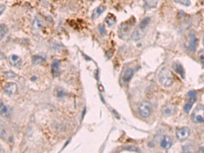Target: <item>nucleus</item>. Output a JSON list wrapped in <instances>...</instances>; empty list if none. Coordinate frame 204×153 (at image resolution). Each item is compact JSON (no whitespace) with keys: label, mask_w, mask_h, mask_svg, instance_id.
<instances>
[{"label":"nucleus","mask_w":204,"mask_h":153,"mask_svg":"<svg viewBox=\"0 0 204 153\" xmlns=\"http://www.w3.org/2000/svg\"><path fill=\"white\" fill-rule=\"evenodd\" d=\"M158 80L162 86L165 88H169L173 85V76L172 71L168 68H163L159 71L158 75Z\"/></svg>","instance_id":"1"},{"label":"nucleus","mask_w":204,"mask_h":153,"mask_svg":"<svg viewBox=\"0 0 204 153\" xmlns=\"http://www.w3.org/2000/svg\"><path fill=\"white\" fill-rule=\"evenodd\" d=\"M191 119L195 123L204 122V105H199L191 114Z\"/></svg>","instance_id":"2"},{"label":"nucleus","mask_w":204,"mask_h":153,"mask_svg":"<svg viewBox=\"0 0 204 153\" xmlns=\"http://www.w3.org/2000/svg\"><path fill=\"white\" fill-rule=\"evenodd\" d=\"M152 106L147 101H142L138 106V112L143 118H148L152 113Z\"/></svg>","instance_id":"3"},{"label":"nucleus","mask_w":204,"mask_h":153,"mask_svg":"<svg viewBox=\"0 0 204 153\" xmlns=\"http://www.w3.org/2000/svg\"><path fill=\"white\" fill-rule=\"evenodd\" d=\"M197 99V93L195 91H190L187 93V101L184 106V110L186 113H189L192 109L193 104Z\"/></svg>","instance_id":"4"},{"label":"nucleus","mask_w":204,"mask_h":153,"mask_svg":"<svg viewBox=\"0 0 204 153\" xmlns=\"http://www.w3.org/2000/svg\"><path fill=\"white\" fill-rule=\"evenodd\" d=\"M131 31V25L129 22H124L120 25L118 28V36L121 39H125L129 34Z\"/></svg>","instance_id":"5"},{"label":"nucleus","mask_w":204,"mask_h":153,"mask_svg":"<svg viewBox=\"0 0 204 153\" xmlns=\"http://www.w3.org/2000/svg\"><path fill=\"white\" fill-rule=\"evenodd\" d=\"M190 129H188V127H183L177 129L176 133H175V136H176V138L178 140L182 141V140H184L188 138V137L190 136Z\"/></svg>","instance_id":"6"},{"label":"nucleus","mask_w":204,"mask_h":153,"mask_svg":"<svg viewBox=\"0 0 204 153\" xmlns=\"http://www.w3.org/2000/svg\"><path fill=\"white\" fill-rule=\"evenodd\" d=\"M133 75V70L131 68H127L123 71V74L120 78V82L123 85H126L132 78Z\"/></svg>","instance_id":"7"},{"label":"nucleus","mask_w":204,"mask_h":153,"mask_svg":"<svg viewBox=\"0 0 204 153\" xmlns=\"http://www.w3.org/2000/svg\"><path fill=\"white\" fill-rule=\"evenodd\" d=\"M18 90V85L14 82L7 83L4 87V91L8 95L12 96L16 93Z\"/></svg>","instance_id":"8"},{"label":"nucleus","mask_w":204,"mask_h":153,"mask_svg":"<svg viewBox=\"0 0 204 153\" xmlns=\"http://www.w3.org/2000/svg\"><path fill=\"white\" fill-rule=\"evenodd\" d=\"M173 144V140L172 137L169 136H164L162 137L160 143V146L163 149L169 150Z\"/></svg>","instance_id":"9"},{"label":"nucleus","mask_w":204,"mask_h":153,"mask_svg":"<svg viewBox=\"0 0 204 153\" xmlns=\"http://www.w3.org/2000/svg\"><path fill=\"white\" fill-rule=\"evenodd\" d=\"M176 108L172 104H167L162 108V113L165 116H170L174 114L175 112Z\"/></svg>","instance_id":"10"},{"label":"nucleus","mask_w":204,"mask_h":153,"mask_svg":"<svg viewBox=\"0 0 204 153\" xmlns=\"http://www.w3.org/2000/svg\"><path fill=\"white\" fill-rule=\"evenodd\" d=\"M51 73L54 77H58L60 74V62L57 59H55L51 64Z\"/></svg>","instance_id":"11"},{"label":"nucleus","mask_w":204,"mask_h":153,"mask_svg":"<svg viewBox=\"0 0 204 153\" xmlns=\"http://www.w3.org/2000/svg\"><path fill=\"white\" fill-rule=\"evenodd\" d=\"M9 62L13 67L19 68L22 64V59L19 56L16 55H12L9 58Z\"/></svg>","instance_id":"12"},{"label":"nucleus","mask_w":204,"mask_h":153,"mask_svg":"<svg viewBox=\"0 0 204 153\" xmlns=\"http://www.w3.org/2000/svg\"><path fill=\"white\" fill-rule=\"evenodd\" d=\"M197 39L195 36V34L193 32H191L190 34V42L188 45V49L190 51H195L197 49Z\"/></svg>","instance_id":"13"},{"label":"nucleus","mask_w":204,"mask_h":153,"mask_svg":"<svg viewBox=\"0 0 204 153\" xmlns=\"http://www.w3.org/2000/svg\"><path fill=\"white\" fill-rule=\"evenodd\" d=\"M106 9V7L104 5H100L98 7H97L92 12L91 14V18L92 19H96L99 17L101 14H102L103 12H104V11Z\"/></svg>","instance_id":"14"},{"label":"nucleus","mask_w":204,"mask_h":153,"mask_svg":"<svg viewBox=\"0 0 204 153\" xmlns=\"http://www.w3.org/2000/svg\"><path fill=\"white\" fill-rule=\"evenodd\" d=\"M158 0H144V7L146 10H151L157 6Z\"/></svg>","instance_id":"15"},{"label":"nucleus","mask_w":204,"mask_h":153,"mask_svg":"<svg viewBox=\"0 0 204 153\" xmlns=\"http://www.w3.org/2000/svg\"><path fill=\"white\" fill-rule=\"evenodd\" d=\"M105 22L108 25V27H112L114 26L116 22H117V19H116L114 15L112 14H108L106 18L105 19Z\"/></svg>","instance_id":"16"},{"label":"nucleus","mask_w":204,"mask_h":153,"mask_svg":"<svg viewBox=\"0 0 204 153\" xmlns=\"http://www.w3.org/2000/svg\"><path fill=\"white\" fill-rule=\"evenodd\" d=\"M141 29H135V31H133L132 34H131V38L133 41H139L144 36V33L142 32Z\"/></svg>","instance_id":"17"},{"label":"nucleus","mask_w":204,"mask_h":153,"mask_svg":"<svg viewBox=\"0 0 204 153\" xmlns=\"http://www.w3.org/2000/svg\"><path fill=\"white\" fill-rule=\"evenodd\" d=\"M32 27L33 29L40 30L42 27V22L38 16H35L32 22Z\"/></svg>","instance_id":"18"},{"label":"nucleus","mask_w":204,"mask_h":153,"mask_svg":"<svg viewBox=\"0 0 204 153\" xmlns=\"http://www.w3.org/2000/svg\"><path fill=\"white\" fill-rule=\"evenodd\" d=\"M8 28L6 25L2 24L0 26V36H1V40H2L4 38V37L8 34Z\"/></svg>","instance_id":"19"},{"label":"nucleus","mask_w":204,"mask_h":153,"mask_svg":"<svg viewBox=\"0 0 204 153\" xmlns=\"http://www.w3.org/2000/svg\"><path fill=\"white\" fill-rule=\"evenodd\" d=\"M174 69H175V71H176L178 74H179L182 78H184V76H185L184 70V68H183V67L181 65L178 64V63H175V66H174Z\"/></svg>","instance_id":"20"},{"label":"nucleus","mask_w":204,"mask_h":153,"mask_svg":"<svg viewBox=\"0 0 204 153\" xmlns=\"http://www.w3.org/2000/svg\"><path fill=\"white\" fill-rule=\"evenodd\" d=\"M150 21H151V19H150L149 17L144 18V19L142 20L141 22H139V29H144V28H145L146 27L148 26V25L149 24Z\"/></svg>","instance_id":"21"},{"label":"nucleus","mask_w":204,"mask_h":153,"mask_svg":"<svg viewBox=\"0 0 204 153\" xmlns=\"http://www.w3.org/2000/svg\"><path fill=\"white\" fill-rule=\"evenodd\" d=\"M44 61H45L44 58H43L42 56L40 55H36L33 57V63L34 65L41 64V63H42Z\"/></svg>","instance_id":"22"},{"label":"nucleus","mask_w":204,"mask_h":153,"mask_svg":"<svg viewBox=\"0 0 204 153\" xmlns=\"http://www.w3.org/2000/svg\"><path fill=\"white\" fill-rule=\"evenodd\" d=\"M124 149L125 150H127V151L130 152H140V150H139V148L133 146H127L124 147Z\"/></svg>","instance_id":"23"},{"label":"nucleus","mask_w":204,"mask_h":153,"mask_svg":"<svg viewBox=\"0 0 204 153\" xmlns=\"http://www.w3.org/2000/svg\"><path fill=\"white\" fill-rule=\"evenodd\" d=\"M175 2L178 4H180L184 6H189L191 4V2L190 0H174Z\"/></svg>","instance_id":"24"},{"label":"nucleus","mask_w":204,"mask_h":153,"mask_svg":"<svg viewBox=\"0 0 204 153\" xmlns=\"http://www.w3.org/2000/svg\"><path fill=\"white\" fill-rule=\"evenodd\" d=\"M8 112V107L4 105V103L1 101V114L2 116H6Z\"/></svg>","instance_id":"25"},{"label":"nucleus","mask_w":204,"mask_h":153,"mask_svg":"<svg viewBox=\"0 0 204 153\" xmlns=\"http://www.w3.org/2000/svg\"><path fill=\"white\" fill-rule=\"evenodd\" d=\"M4 75L8 78H14L16 77V74L14 72H12V71H8L4 72Z\"/></svg>","instance_id":"26"},{"label":"nucleus","mask_w":204,"mask_h":153,"mask_svg":"<svg viewBox=\"0 0 204 153\" xmlns=\"http://www.w3.org/2000/svg\"><path fill=\"white\" fill-rule=\"evenodd\" d=\"M99 32L101 33V34L102 35H104L105 34V29L104 26L103 25H99Z\"/></svg>","instance_id":"27"},{"label":"nucleus","mask_w":204,"mask_h":153,"mask_svg":"<svg viewBox=\"0 0 204 153\" xmlns=\"http://www.w3.org/2000/svg\"><path fill=\"white\" fill-rule=\"evenodd\" d=\"M5 9H6V6H5V5L1 4V6H0V14L2 15V14L4 13Z\"/></svg>","instance_id":"28"},{"label":"nucleus","mask_w":204,"mask_h":153,"mask_svg":"<svg viewBox=\"0 0 204 153\" xmlns=\"http://www.w3.org/2000/svg\"><path fill=\"white\" fill-rule=\"evenodd\" d=\"M200 61L202 63V64L204 65V55H201L200 57Z\"/></svg>","instance_id":"29"},{"label":"nucleus","mask_w":204,"mask_h":153,"mask_svg":"<svg viewBox=\"0 0 204 153\" xmlns=\"http://www.w3.org/2000/svg\"><path fill=\"white\" fill-rule=\"evenodd\" d=\"M199 151L200 152H204V146L203 147H201L199 149Z\"/></svg>","instance_id":"30"},{"label":"nucleus","mask_w":204,"mask_h":153,"mask_svg":"<svg viewBox=\"0 0 204 153\" xmlns=\"http://www.w3.org/2000/svg\"><path fill=\"white\" fill-rule=\"evenodd\" d=\"M203 43H204V40H203ZM203 45H204V44H203Z\"/></svg>","instance_id":"31"},{"label":"nucleus","mask_w":204,"mask_h":153,"mask_svg":"<svg viewBox=\"0 0 204 153\" xmlns=\"http://www.w3.org/2000/svg\"><path fill=\"white\" fill-rule=\"evenodd\" d=\"M92 1H93V0H92Z\"/></svg>","instance_id":"32"}]
</instances>
